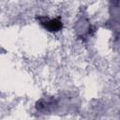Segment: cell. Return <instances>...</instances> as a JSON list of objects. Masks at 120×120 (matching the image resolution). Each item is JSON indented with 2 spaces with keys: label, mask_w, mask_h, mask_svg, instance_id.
I'll use <instances>...</instances> for the list:
<instances>
[{
  "label": "cell",
  "mask_w": 120,
  "mask_h": 120,
  "mask_svg": "<svg viewBox=\"0 0 120 120\" xmlns=\"http://www.w3.org/2000/svg\"><path fill=\"white\" fill-rule=\"evenodd\" d=\"M40 23H42L44 25L45 28H47L49 31H59L62 28V22L60 21V19L55 18L52 20L50 19H45L44 21H40Z\"/></svg>",
  "instance_id": "1"
}]
</instances>
